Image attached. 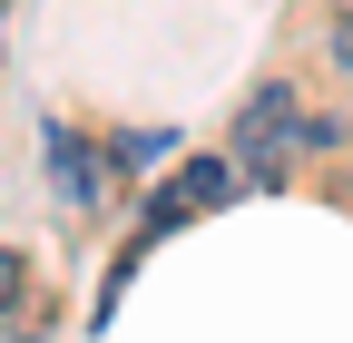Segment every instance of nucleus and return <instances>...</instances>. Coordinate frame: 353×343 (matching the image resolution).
<instances>
[{
  "label": "nucleus",
  "instance_id": "obj_1",
  "mask_svg": "<svg viewBox=\"0 0 353 343\" xmlns=\"http://www.w3.org/2000/svg\"><path fill=\"white\" fill-rule=\"evenodd\" d=\"M236 147H245V167L255 177H285L294 157H314V147H343V127L334 118H314L285 79H265V89L245 98V118H236Z\"/></svg>",
  "mask_w": 353,
  "mask_h": 343
},
{
  "label": "nucleus",
  "instance_id": "obj_2",
  "mask_svg": "<svg viewBox=\"0 0 353 343\" xmlns=\"http://www.w3.org/2000/svg\"><path fill=\"white\" fill-rule=\"evenodd\" d=\"M226 196H236V167H226V157H187V167H176V187L148 196V236L187 226V216H206V206H226Z\"/></svg>",
  "mask_w": 353,
  "mask_h": 343
},
{
  "label": "nucleus",
  "instance_id": "obj_3",
  "mask_svg": "<svg viewBox=\"0 0 353 343\" xmlns=\"http://www.w3.org/2000/svg\"><path fill=\"white\" fill-rule=\"evenodd\" d=\"M50 177H59V206H79V216H99V196H108V177L118 167L88 147V138H69V127H50Z\"/></svg>",
  "mask_w": 353,
  "mask_h": 343
},
{
  "label": "nucleus",
  "instance_id": "obj_4",
  "mask_svg": "<svg viewBox=\"0 0 353 343\" xmlns=\"http://www.w3.org/2000/svg\"><path fill=\"white\" fill-rule=\"evenodd\" d=\"M176 138H167V127H138V138H118V167H128V177H138V167H157Z\"/></svg>",
  "mask_w": 353,
  "mask_h": 343
},
{
  "label": "nucleus",
  "instance_id": "obj_5",
  "mask_svg": "<svg viewBox=\"0 0 353 343\" xmlns=\"http://www.w3.org/2000/svg\"><path fill=\"white\" fill-rule=\"evenodd\" d=\"M20 294H30V265H20V255H10V245H0V314H10V304H20Z\"/></svg>",
  "mask_w": 353,
  "mask_h": 343
}]
</instances>
